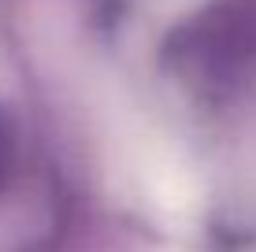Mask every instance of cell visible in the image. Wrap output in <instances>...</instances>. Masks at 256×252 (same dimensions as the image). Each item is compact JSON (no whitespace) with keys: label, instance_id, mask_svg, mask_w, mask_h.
I'll return each mask as SVG.
<instances>
[]
</instances>
